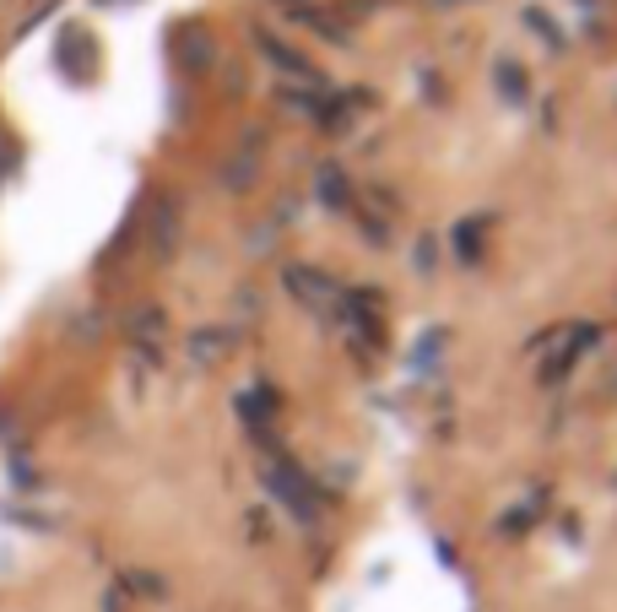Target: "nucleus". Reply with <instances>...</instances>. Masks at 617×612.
<instances>
[{
	"label": "nucleus",
	"mask_w": 617,
	"mask_h": 612,
	"mask_svg": "<svg viewBox=\"0 0 617 612\" xmlns=\"http://www.w3.org/2000/svg\"><path fill=\"white\" fill-rule=\"evenodd\" d=\"M222 347H228V336H222V331H206V336H195V341H190V352H195V358H222Z\"/></svg>",
	"instance_id": "obj_2"
},
{
	"label": "nucleus",
	"mask_w": 617,
	"mask_h": 612,
	"mask_svg": "<svg viewBox=\"0 0 617 612\" xmlns=\"http://www.w3.org/2000/svg\"><path fill=\"white\" fill-rule=\"evenodd\" d=\"M319 195H325L330 206H341V179H336V173H319Z\"/></svg>",
	"instance_id": "obj_3"
},
{
	"label": "nucleus",
	"mask_w": 617,
	"mask_h": 612,
	"mask_svg": "<svg viewBox=\"0 0 617 612\" xmlns=\"http://www.w3.org/2000/svg\"><path fill=\"white\" fill-rule=\"evenodd\" d=\"M288 283H293V293H304L308 304H325L336 288L330 283H314V272H288Z\"/></svg>",
	"instance_id": "obj_1"
}]
</instances>
